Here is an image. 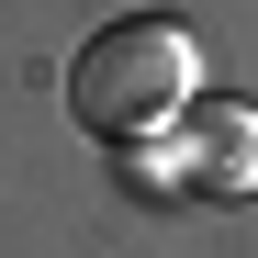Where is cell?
<instances>
[{
  "instance_id": "6da1fadb",
  "label": "cell",
  "mask_w": 258,
  "mask_h": 258,
  "mask_svg": "<svg viewBox=\"0 0 258 258\" xmlns=\"http://www.w3.org/2000/svg\"><path fill=\"white\" fill-rule=\"evenodd\" d=\"M191 90H202V45H191V23H157V12L101 23L90 45L68 56V112L90 123V135H112V146L180 123Z\"/></svg>"
},
{
  "instance_id": "7a4b0ae2",
  "label": "cell",
  "mask_w": 258,
  "mask_h": 258,
  "mask_svg": "<svg viewBox=\"0 0 258 258\" xmlns=\"http://www.w3.org/2000/svg\"><path fill=\"white\" fill-rule=\"evenodd\" d=\"M168 157H180V191L236 202V191H258V112L247 101H191V123L168 135Z\"/></svg>"
}]
</instances>
